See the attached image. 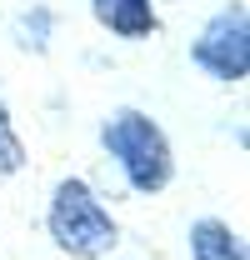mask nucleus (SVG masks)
I'll list each match as a JSON object with an SVG mask.
<instances>
[{"instance_id":"obj_1","label":"nucleus","mask_w":250,"mask_h":260,"mask_svg":"<svg viewBox=\"0 0 250 260\" xmlns=\"http://www.w3.org/2000/svg\"><path fill=\"white\" fill-rule=\"evenodd\" d=\"M105 145H110V155L125 165V175H130L135 190H160V185L170 180V150H165V135H160L145 115H135V110L115 115V120L105 125Z\"/></svg>"},{"instance_id":"obj_2","label":"nucleus","mask_w":250,"mask_h":260,"mask_svg":"<svg viewBox=\"0 0 250 260\" xmlns=\"http://www.w3.org/2000/svg\"><path fill=\"white\" fill-rule=\"evenodd\" d=\"M50 235L60 240L70 255H105V250L115 245L110 215L100 210V200H95L80 180H65L60 190H55V205H50Z\"/></svg>"},{"instance_id":"obj_4","label":"nucleus","mask_w":250,"mask_h":260,"mask_svg":"<svg viewBox=\"0 0 250 260\" xmlns=\"http://www.w3.org/2000/svg\"><path fill=\"white\" fill-rule=\"evenodd\" d=\"M95 15H100L115 35H145V30H155L150 0H95Z\"/></svg>"},{"instance_id":"obj_6","label":"nucleus","mask_w":250,"mask_h":260,"mask_svg":"<svg viewBox=\"0 0 250 260\" xmlns=\"http://www.w3.org/2000/svg\"><path fill=\"white\" fill-rule=\"evenodd\" d=\"M20 160H25V150H20L15 130L5 120V105H0V170H20Z\"/></svg>"},{"instance_id":"obj_3","label":"nucleus","mask_w":250,"mask_h":260,"mask_svg":"<svg viewBox=\"0 0 250 260\" xmlns=\"http://www.w3.org/2000/svg\"><path fill=\"white\" fill-rule=\"evenodd\" d=\"M195 60L205 65L210 75H220V80H240V75H245V60H250V45H245V10L220 15L215 25L200 35Z\"/></svg>"},{"instance_id":"obj_5","label":"nucleus","mask_w":250,"mask_h":260,"mask_svg":"<svg viewBox=\"0 0 250 260\" xmlns=\"http://www.w3.org/2000/svg\"><path fill=\"white\" fill-rule=\"evenodd\" d=\"M190 245H195V260H245L240 240L225 225H215V220H200L195 235H190Z\"/></svg>"}]
</instances>
